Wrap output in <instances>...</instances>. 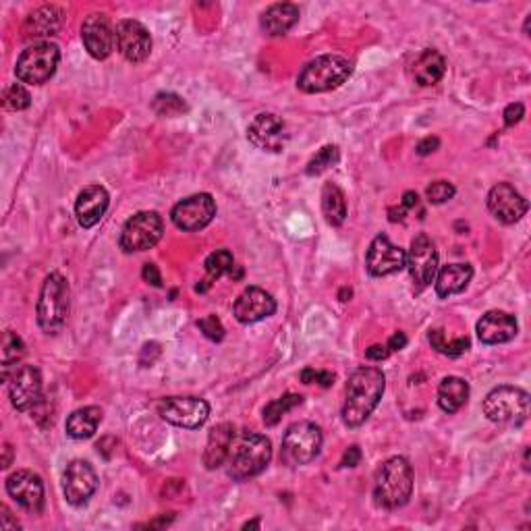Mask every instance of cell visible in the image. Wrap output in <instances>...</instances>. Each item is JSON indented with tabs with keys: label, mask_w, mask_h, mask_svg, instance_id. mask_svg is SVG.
I'll return each mask as SVG.
<instances>
[{
	"label": "cell",
	"mask_w": 531,
	"mask_h": 531,
	"mask_svg": "<svg viewBox=\"0 0 531 531\" xmlns=\"http://www.w3.org/2000/svg\"><path fill=\"white\" fill-rule=\"evenodd\" d=\"M387 388V378L378 368H360L351 374L344 387L343 422L349 428H360L374 413Z\"/></svg>",
	"instance_id": "obj_1"
},
{
	"label": "cell",
	"mask_w": 531,
	"mask_h": 531,
	"mask_svg": "<svg viewBox=\"0 0 531 531\" xmlns=\"http://www.w3.org/2000/svg\"><path fill=\"white\" fill-rule=\"evenodd\" d=\"M413 494V467L405 457L384 461L376 474L374 498L378 507L396 510L409 502Z\"/></svg>",
	"instance_id": "obj_2"
},
{
	"label": "cell",
	"mask_w": 531,
	"mask_h": 531,
	"mask_svg": "<svg viewBox=\"0 0 531 531\" xmlns=\"http://www.w3.org/2000/svg\"><path fill=\"white\" fill-rule=\"evenodd\" d=\"M353 73V65L341 55H324L309 61L297 77V88L305 94H322L341 88Z\"/></svg>",
	"instance_id": "obj_3"
},
{
	"label": "cell",
	"mask_w": 531,
	"mask_h": 531,
	"mask_svg": "<svg viewBox=\"0 0 531 531\" xmlns=\"http://www.w3.org/2000/svg\"><path fill=\"white\" fill-rule=\"evenodd\" d=\"M71 309V291L69 283L63 274L58 272H52V274L46 276L42 284V291H39L38 299V324L39 328L48 335H55V332L65 326L66 318H69Z\"/></svg>",
	"instance_id": "obj_4"
},
{
	"label": "cell",
	"mask_w": 531,
	"mask_h": 531,
	"mask_svg": "<svg viewBox=\"0 0 531 531\" xmlns=\"http://www.w3.org/2000/svg\"><path fill=\"white\" fill-rule=\"evenodd\" d=\"M272 459V444L262 434H245L241 440L231 448L229 475L235 482H245L249 477L260 475Z\"/></svg>",
	"instance_id": "obj_5"
},
{
	"label": "cell",
	"mask_w": 531,
	"mask_h": 531,
	"mask_svg": "<svg viewBox=\"0 0 531 531\" xmlns=\"http://www.w3.org/2000/svg\"><path fill=\"white\" fill-rule=\"evenodd\" d=\"M483 415L501 426L519 428L529 417V395L517 387H498L483 398Z\"/></svg>",
	"instance_id": "obj_6"
},
{
	"label": "cell",
	"mask_w": 531,
	"mask_h": 531,
	"mask_svg": "<svg viewBox=\"0 0 531 531\" xmlns=\"http://www.w3.org/2000/svg\"><path fill=\"white\" fill-rule=\"evenodd\" d=\"M58 63H61V48L55 42H36L17 58L15 75L23 83L42 85L55 75Z\"/></svg>",
	"instance_id": "obj_7"
},
{
	"label": "cell",
	"mask_w": 531,
	"mask_h": 531,
	"mask_svg": "<svg viewBox=\"0 0 531 531\" xmlns=\"http://www.w3.org/2000/svg\"><path fill=\"white\" fill-rule=\"evenodd\" d=\"M320 448L322 430L311 422H297L283 438L281 459L284 465H291V467L308 465L320 455Z\"/></svg>",
	"instance_id": "obj_8"
},
{
	"label": "cell",
	"mask_w": 531,
	"mask_h": 531,
	"mask_svg": "<svg viewBox=\"0 0 531 531\" xmlns=\"http://www.w3.org/2000/svg\"><path fill=\"white\" fill-rule=\"evenodd\" d=\"M164 222L158 212H137L131 216L121 231V249L127 254H137V251H148L162 239Z\"/></svg>",
	"instance_id": "obj_9"
},
{
	"label": "cell",
	"mask_w": 531,
	"mask_h": 531,
	"mask_svg": "<svg viewBox=\"0 0 531 531\" xmlns=\"http://www.w3.org/2000/svg\"><path fill=\"white\" fill-rule=\"evenodd\" d=\"M158 415L177 428L199 430L208 422L210 405L197 396H169L158 403Z\"/></svg>",
	"instance_id": "obj_10"
},
{
	"label": "cell",
	"mask_w": 531,
	"mask_h": 531,
	"mask_svg": "<svg viewBox=\"0 0 531 531\" xmlns=\"http://www.w3.org/2000/svg\"><path fill=\"white\" fill-rule=\"evenodd\" d=\"M216 216V202L210 194H196L178 202L170 212L177 229L196 232L208 227Z\"/></svg>",
	"instance_id": "obj_11"
},
{
	"label": "cell",
	"mask_w": 531,
	"mask_h": 531,
	"mask_svg": "<svg viewBox=\"0 0 531 531\" xmlns=\"http://www.w3.org/2000/svg\"><path fill=\"white\" fill-rule=\"evenodd\" d=\"M405 268H409V274L413 278V283L420 289L430 287L434 283L438 274V249L426 232H420L413 241H411V249L407 254V264Z\"/></svg>",
	"instance_id": "obj_12"
},
{
	"label": "cell",
	"mask_w": 531,
	"mask_h": 531,
	"mask_svg": "<svg viewBox=\"0 0 531 531\" xmlns=\"http://www.w3.org/2000/svg\"><path fill=\"white\" fill-rule=\"evenodd\" d=\"M100 486L98 474L88 461H71L65 469L63 477V492L66 502L73 507H83L90 502V498L96 494Z\"/></svg>",
	"instance_id": "obj_13"
},
{
	"label": "cell",
	"mask_w": 531,
	"mask_h": 531,
	"mask_svg": "<svg viewBox=\"0 0 531 531\" xmlns=\"http://www.w3.org/2000/svg\"><path fill=\"white\" fill-rule=\"evenodd\" d=\"M6 382L11 403L17 411H31L42 401V374L36 365H17Z\"/></svg>",
	"instance_id": "obj_14"
},
{
	"label": "cell",
	"mask_w": 531,
	"mask_h": 531,
	"mask_svg": "<svg viewBox=\"0 0 531 531\" xmlns=\"http://www.w3.org/2000/svg\"><path fill=\"white\" fill-rule=\"evenodd\" d=\"M248 139L256 145L257 150L270 152V154H278L284 150V145L289 142L287 125L283 118L270 112H262L257 115L248 127Z\"/></svg>",
	"instance_id": "obj_15"
},
{
	"label": "cell",
	"mask_w": 531,
	"mask_h": 531,
	"mask_svg": "<svg viewBox=\"0 0 531 531\" xmlns=\"http://www.w3.org/2000/svg\"><path fill=\"white\" fill-rule=\"evenodd\" d=\"M6 492L19 507L28 513H42L44 509V483L42 477L30 469H19L6 480Z\"/></svg>",
	"instance_id": "obj_16"
},
{
	"label": "cell",
	"mask_w": 531,
	"mask_h": 531,
	"mask_svg": "<svg viewBox=\"0 0 531 531\" xmlns=\"http://www.w3.org/2000/svg\"><path fill=\"white\" fill-rule=\"evenodd\" d=\"M407 264V254L395 245L387 235H378L371 241L368 256H365V266L371 276H390L401 272Z\"/></svg>",
	"instance_id": "obj_17"
},
{
	"label": "cell",
	"mask_w": 531,
	"mask_h": 531,
	"mask_svg": "<svg viewBox=\"0 0 531 531\" xmlns=\"http://www.w3.org/2000/svg\"><path fill=\"white\" fill-rule=\"evenodd\" d=\"M82 39L85 50H88L90 57H94L96 61L109 58L117 44V36L110 25V19L106 17L104 13H91V15L85 17V22L82 25Z\"/></svg>",
	"instance_id": "obj_18"
},
{
	"label": "cell",
	"mask_w": 531,
	"mask_h": 531,
	"mask_svg": "<svg viewBox=\"0 0 531 531\" xmlns=\"http://www.w3.org/2000/svg\"><path fill=\"white\" fill-rule=\"evenodd\" d=\"M488 210L502 224H515L527 214L529 204L510 183H498L488 194Z\"/></svg>",
	"instance_id": "obj_19"
},
{
	"label": "cell",
	"mask_w": 531,
	"mask_h": 531,
	"mask_svg": "<svg viewBox=\"0 0 531 531\" xmlns=\"http://www.w3.org/2000/svg\"><path fill=\"white\" fill-rule=\"evenodd\" d=\"M117 48L129 63H144L152 52V36L135 19H123L115 30Z\"/></svg>",
	"instance_id": "obj_20"
},
{
	"label": "cell",
	"mask_w": 531,
	"mask_h": 531,
	"mask_svg": "<svg viewBox=\"0 0 531 531\" xmlns=\"http://www.w3.org/2000/svg\"><path fill=\"white\" fill-rule=\"evenodd\" d=\"M232 311H235V318L241 324H256L274 316L276 301L268 291L260 287H248L237 297Z\"/></svg>",
	"instance_id": "obj_21"
},
{
	"label": "cell",
	"mask_w": 531,
	"mask_h": 531,
	"mask_svg": "<svg viewBox=\"0 0 531 531\" xmlns=\"http://www.w3.org/2000/svg\"><path fill=\"white\" fill-rule=\"evenodd\" d=\"M517 330H519V326H517L515 316L501 309L486 311L482 316V320L477 322V336L486 344H502L513 341L517 336Z\"/></svg>",
	"instance_id": "obj_22"
},
{
	"label": "cell",
	"mask_w": 531,
	"mask_h": 531,
	"mask_svg": "<svg viewBox=\"0 0 531 531\" xmlns=\"http://www.w3.org/2000/svg\"><path fill=\"white\" fill-rule=\"evenodd\" d=\"M110 205V196L102 185H90L85 187L82 194L77 196L75 202V214L77 221L83 229H91L102 221V216L106 214Z\"/></svg>",
	"instance_id": "obj_23"
},
{
	"label": "cell",
	"mask_w": 531,
	"mask_h": 531,
	"mask_svg": "<svg viewBox=\"0 0 531 531\" xmlns=\"http://www.w3.org/2000/svg\"><path fill=\"white\" fill-rule=\"evenodd\" d=\"M232 442H235V428L232 423H221L210 431L208 444L204 450V465L208 469H218L227 463Z\"/></svg>",
	"instance_id": "obj_24"
},
{
	"label": "cell",
	"mask_w": 531,
	"mask_h": 531,
	"mask_svg": "<svg viewBox=\"0 0 531 531\" xmlns=\"http://www.w3.org/2000/svg\"><path fill=\"white\" fill-rule=\"evenodd\" d=\"M299 22V6L293 3H276L262 13L260 25L266 36H284Z\"/></svg>",
	"instance_id": "obj_25"
},
{
	"label": "cell",
	"mask_w": 531,
	"mask_h": 531,
	"mask_svg": "<svg viewBox=\"0 0 531 531\" xmlns=\"http://www.w3.org/2000/svg\"><path fill=\"white\" fill-rule=\"evenodd\" d=\"M444 71H447V61L438 50H423L420 57L415 58L413 65H411V77L417 85L422 88H430V85H436L444 77Z\"/></svg>",
	"instance_id": "obj_26"
},
{
	"label": "cell",
	"mask_w": 531,
	"mask_h": 531,
	"mask_svg": "<svg viewBox=\"0 0 531 531\" xmlns=\"http://www.w3.org/2000/svg\"><path fill=\"white\" fill-rule=\"evenodd\" d=\"M474 278V268L471 264H448L438 272L436 278V295L447 299L450 295L463 293L469 287Z\"/></svg>",
	"instance_id": "obj_27"
},
{
	"label": "cell",
	"mask_w": 531,
	"mask_h": 531,
	"mask_svg": "<svg viewBox=\"0 0 531 531\" xmlns=\"http://www.w3.org/2000/svg\"><path fill=\"white\" fill-rule=\"evenodd\" d=\"M469 401V384L459 376H447L438 387V405L444 413H457Z\"/></svg>",
	"instance_id": "obj_28"
},
{
	"label": "cell",
	"mask_w": 531,
	"mask_h": 531,
	"mask_svg": "<svg viewBox=\"0 0 531 531\" xmlns=\"http://www.w3.org/2000/svg\"><path fill=\"white\" fill-rule=\"evenodd\" d=\"M102 422V409L100 407H83L73 411V413L66 417V434H69L73 440H88L96 434V430Z\"/></svg>",
	"instance_id": "obj_29"
},
{
	"label": "cell",
	"mask_w": 531,
	"mask_h": 531,
	"mask_svg": "<svg viewBox=\"0 0 531 531\" xmlns=\"http://www.w3.org/2000/svg\"><path fill=\"white\" fill-rule=\"evenodd\" d=\"M63 23V11L57 6H42L33 11L25 22V33L30 38H46L57 33Z\"/></svg>",
	"instance_id": "obj_30"
},
{
	"label": "cell",
	"mask_w": 531,
	"mask_h": 531,
	"mask_svg": "<svg viewBox=\"0 0 531 531\" xmlns=\"http://www.w3.org/2000/svg\"><path fill=\"white\" fill-rule=\"evenodd\" d=\"M322 212L332 227H341L347 218V199L335 183H326L322 191Z\"/></svg>",
	"instance_id": "obj_31"
},
{
	"label": "cell",
	"mask_w": 531,
	"mask_h": 531,
	"mask_svg": "<svg viewBox=\"0 0 531 531\" xmlns=\"http://www.w3.org/2000/svg\"><path fill=\"white\" fill-rule=\"evenodd\" d=\"M25 355V343L22 336H17L15 332L6 330L3 335V380L6 382L11 376V368L22 361Z\"/></svg>",
	"instance_id": "obj_32"
},
{
	"label": "cell",
	"mask_w": 531,
	"mask_h": 531,
	"mask_svg": "<svg viewBox=\"0 0 531 531\" xmlns=\"http://www.w3.org/2000/svg\"><path fill=\"white\" fill-rule=\"evenodd\" d=\"M301 403H303V396L295 395V393H289V395H284L281 398H274V401H270L264 407V423H266V426H270V428L276 426V423L281 422L291 409L299 407Z\"/></svg>",
	"instance_id": "obj_33"
},
{
	"label": "cell",
	"mask_w": 531,
	"mask_h": 531,
	"mask_svg": "<svg viewBox=\"0 0 531 531\" xmlns=\"http://www.w3.org/2000/svg\"><path fill=\"white\" fill-rule=\"evenodd\" d=\"M430 344L438 351V353L457 357L469 349V338L459 336V338H455V341H447V338H444V330L436 328V330L430 332Z\"/></svg>",
	"instance_id": "obj_34"
},
{
	"label": "cell",
	"mask_w": 531,
	"mask_h": 531,
	"mask_svg": "<svg viewBox=\"0 0 531 531\" xmlns=\"http://www.w3.org/2000/svg\"><path fill=\"white\" fill-rule=\"evenodd\" d=\"M235 268V257L229 249H216L214 254L208 256L205 260V272H208V281H216L224 274H231V270Z\"/></svg>",
	"instance_id": "obj_35"
},
{
	"label": "cell",
	"mask_w": 531,
	"mask_h": 531,
	"mask_svg": "<svg viewBox=\"0 0 531 531\" xmlns=\"http://www.w3.org/2000/svg\"><path fill=\"white\" fill-rule=\"evenodd\" d=\"M338 158H341V152H338L336 145H324V148L311 158L305 172H308L309 177L322 175L324 170H328L330 166H335L338 162Z\"/></svg>",
	"instance_id": "obj_36"
},
{
	"label": "cell",
	"mask_w": 531,
	"mask_h": 531,
	"mask_svg": "<svg viewBox=\"0 0 531 531\" xmlns=\"http://www.w3.org/2000/svg\"><path fill=\"white\" fill-rule=\"evenodd\" d=\"M152 109L161 117H178L187 110V104L177 94H158L154 102H152Z\"/></svg>",
	"instance_id": "obj_37"
},
{
	"label": "cell",
	"mask_w": 531,
	"mask_h": 531,
	"mask_svg": "<svg viewBox=\"0 0 531 531\" xmlns=\"http://www.w3.org/2000/svg\"><path fill=\"white\" fill-rule=\"evenodd\" d=\"M30 104H31V96L22 83H13L4 90L3 106L6 110H25L30 109Z\"/></svg>",
	"instance_id": "obj_38"
},
{
	"label": "cell",
	"mask_w": 531,
	"mask_h": 531,
	"mask_svg": "<svg viewBox=\"0 0 531 531\" xmlns=\"http://www.w3.org/2000/svg\"><path fill=\"white\" fill-rule=\"evenodd\" d=\"M455 194H457L455 185L448 183V181H434L426 189L428 202L430 204H436V205H440L444 202H448V199H453Z\"/></svg>",
	"instance_id": "obj_39"
},
{
	"label": "cell",
	"mask_w": 531,
	"mask_h": 531,
	"mask_svg": "<svg viewBox=\"0 0 531 531\" xmlns=\"http://www.w3.org/2000/svg\"><path fill=\"white\" fill-rule=\"evenodd\" d=\"M197 326H199V330L204 332V336H208L210 341H222L224 338V326H222V322L218 320L216 316H205V318H202V320L197 322Z\"/></svg>",
	"instance_id": "obj_40"
},
{
	"label": "cell",
	"mask_w": 531,
	"mask_h": 531,
	"mask_svg": "<svg viewBox=\"0 0 531 531\" xmlns=\"http://www.w3.org/2000/svg\"><path fill=\"white\" fill-rule=\"evenodd\" d=\"M301 380L303 384H320V387L328 388L335 384V374L332 371H320V370H303L301 371Z\"/></svg>",
	"instance_id": "obj_41"
},
{
	"label": "cell",
	"mask_w": 531,
	"mask_h": 531,
	"mask_svg": "<svg viewBox=\"0 0 531 531\" xmlns=\"http://www.w3.org/2000/svg\"><path fill=\"white\" fill-rule=\"evenodd\" d=\"M502 117H504V125H507V127H515V125L519 123L523 117H526V106H523L521 102L509 104L507 109H504Z\"/></svg>",
	"instance_id": "obj_42"
},
{
	"label": "cell",
	"mask_w": 531,
	"mask_h": 531,
	"mask_svg": "<svg viewBox=\"0 0 531 531\" xmlns=\"http://www.w3.org/2000/svg\"><path fill=\"white\" fill-rule=\"evenodd\" d=\"M144 281L152 284V287H162V276H161V270H158L156 264H145L144 266V272H142Z\"/></svg>",
	"instance_id": "obj_43"
},
{
	"label": "cell",
	"mask_w": 531,
	"mask_h": 531,
	"mask_svg": "<svg viewBox=\"0 0 531 531\" xmlns=\"http://www.w3.org/2000/svg\"><path fill=\"white\" fill-rule=\"evenodd\" d=\"M360 461H361V448L360 447H349L347 450H344L341 465H343V467H357Z\"/></svg>",
	"instance_id": "obj_44"
},
{
	"label": "cell",
	"mask_w": 531,
	"mask_h": 531,
	"mask_svg": "<svg viewBox=\"0 0 531 531\" xmlns=\"http://www.w3.org/2000/svg\"><path fill=\"white\" fill-rule=\"evenodd\" d=\"M438 148H440V139H438V137H426V139H422L420 144H417V154L430 156L431 152H436Z\"/></svg>",
	"instance_id": "obj_45"
},
{
	"label": "cell",
	"mask_w": 531,
	"mask_h": 531,
	"mask_svg": "<svg viewBox=\"0 0 531 531\" xmlns=\"http://www.w3.org/2000/svg\"><path fill=\"white\" fill-rule=\"evenodd\" d=\"M388 347H384V344H371V347L365 351V357H368V360H371V361H382V360H387L388 357Z\"/></svg>",
	"instance_id": "obj_46"
},
{
	"label": "cell",
	"mask_w": 531,
	"mask_h": 531,
	"mask_svg": "<svg viewBox=\"0 0 531 531\" xmlns=\"http://www.w3.org/2000/svg\"><path fill=\"white\" fill-rule=\"evenodd\" d=\"M405 344H407V336L403 335V332H395L393 336H390V341H388V351H401V349H405Z\"/></svg>",
	"instance_id": "obj_47"
},
{
	"label": "cell",
	"mask_w": 531,
	"mask_h": 531,
	"mask_svg": "<svg viewBox=\"0 0 531 531\" xmlns=\"http://www.w3.org/2000/svg\"><path fill=\"white\" fill-rule=\"evenodd\" d=\"M0 510H3V515H0V519H3V521H0V527H3V529H17L19 523L11 519V510L6 507H0Z\"/></svg>",
	"instance_id": "obj_48"
},
{
	"label": "cell",
	"mask_w": 531,
	"mask_h": 531,
	"mask_svg": "<svg viewBox=\"0 0 531 531\" xmlns=\"http://www.w3.org/2000/svg\"><path fill=\"white\" fill-rule=\"evenodd\" d=\"M417 204H420V197H417L415 191H407V194L403 196V208H405V210L415 208Z\"/></svg>",
	"instance_id": "obj_49"
},
{
	"label": "cell",
	"mask_w": 531,
	"mask_h": 531,
	"mask_svg": "<svg viewBox=\"0 0 531 531\" xmlns=\"http://www.w3.org/2000/svg\"><path fill=\"white\" fill-rule=\"evenodd\" d=\"M3 450H4V459H3V469H6L11 465V459H13V448H11V444L9 442H4V447H3Z\"/></svg>",
	"instance_id": "obj_50"
},
{
	"label": "cell",
	"mask_w": 531,
	"mask_h": 531,
	"mask_svg": "<svg viewBox=\"0 0 531 531\" xmlns=\"http://www.w3.org/2000/svg\"><path fill=\"white\" fill-rule=\"evenodd\" d=\"M249 527H260V519H254V521H248L243 526V529H249Z\"/></svg>",
	"instance_id": "obj_51"
},
{
	"label": "cell",
	"mask_w": 531,
	"mask_h": 531,
	"mask_svg": "<svg viewBox=\"0 0 531 531\" xmlns=\"http://www.w3.org/2000/svg\"><path fill=\"white\" fill-rule=\"evenodd\" d=\"M347 297H351V289H349V291H347V289L341 291V301H349Z\"/></svg>",
	"instance_id": "obj_52"
}]
</instances>
